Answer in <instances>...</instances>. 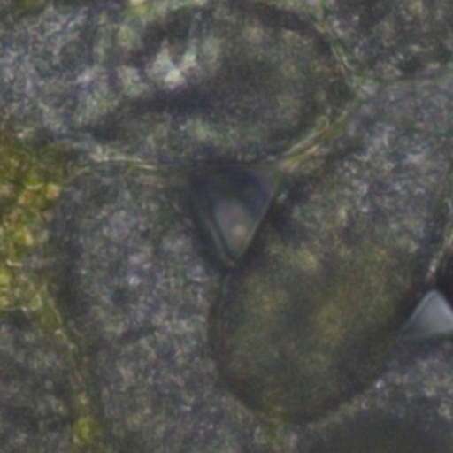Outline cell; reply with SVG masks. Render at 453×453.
<instances>
[{
	"label": "cell",
	"instance_id": "6da1fadb",
	"mask_svg": "<svg viewBox=\"0 0 453 453\" xmlns=\"http://www.w3.org/2000/svg\"><path fill=\"white\" fill-rule=\"evenodd\" d=\"M255 0H62L0 35V65L78 120L241 117L285 44Z\"/></svg>",
	"mask_w": 453,
	"mask_h": 453
},
{
	"label": "cell",
	"instance_id": "7a4b0ae2",
	"mask_svg": "<svg viewBox=\"0 0 453 453\" xmlns=\"http://www.w3.org/2000/svg\"><path fill=\"white\" fill-rule=\"evenodd\" d=\"M18 0H0V14L5 12L9 7H12Z\"/></svg>",
	"mask_w": 453,
	"mask_h": 453
}]
</instances>
